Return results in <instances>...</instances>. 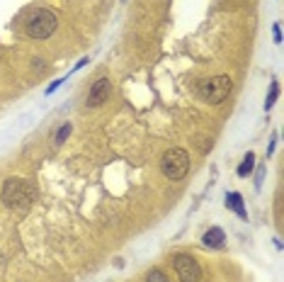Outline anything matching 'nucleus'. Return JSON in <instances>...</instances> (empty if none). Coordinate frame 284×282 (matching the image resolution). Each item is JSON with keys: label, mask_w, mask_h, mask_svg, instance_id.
I'll list each match as a JSON object with an SVG mask.
<instances>
[{"label": "nucleus", "mask_w": 284, "mask_h": 282, "mask_svg": "<svg viewBox=\"0 0 284 282\" xmlns=\"http://www.w3.org/2000/svg\"><path fill=\"white\" fill-rule=\"evenodd\" d=\"M71 129H73L71 124H64V127L58 129V134H56V144H64V141L68 139V134H71Z\"/></svg>", "instance_id": "obj_12"}, {"label": "nucleus", "mask_w": 284, "mask_h": 282, "mask_svg": "<svg viewBox=\"0 0 284 282\" xmlns=\"http://www.w3.org/2000/svg\"><path fill=\"white\" fill-rule=\"evenodd\" d=\"M275 42H277V44L282 42V32H279V25H275Z\"/></svg>", "instance_id": "obj_13"}, {"label": "nucleus", "mask_w": 284, "mask_h": 282, "mask_svg": "<svg viewBox=\"0 0 284 282\" xmlns=\"http://www.w3.org/2000/svg\"><path fill=\"white\" fill-rule=\"evenodd\" d=\"M110 93H112L110 78H100V80H95L92 88H90V93H88V107H100L102 103H107Z\"/></svg>", "instance_id": "obj_6"}, {"label": "nucleus", "mask_w": 284, "mask_h": 282, "mask_svg": "<svg viewBox=\"0 0 284 282\" xmlns=\"http://www.w3.org/2000/svg\"><path fill=\"white\" fill-rule=\"evenodd\" d=\"M226 207L233 209L236 214L243 219V221H248V212H246V205H243V197H240L238 192H231V195H226Z\"/></svg>", "instance_id": "obj_7"}, {"label": "nucleus", "mask_w": 284, "mask_h": 282, "mask_svg": "<svg viewBox=\"0 0 284 282\" xmlns=\"http://www.w3.org/2000/svg\"><path fill=\"white\" fill-rule=\"evenodd\" d=\"M253 168H255V153H250V151H248V156L243 158V163L238 166V175H240V178H246V175H250V173H253Z\"/></svg>", "instance_id": "obj_9"}, {"label": "nucleus", "mask_w": 284, "mask_h": 282, "mask_svg": "<svg viewBox=\"0 0 284 282\" xmlns=\"http://www.w3.org/2000/svg\"><path fill=\"white\" fill-rule=\"evenodd\" d=\"M277 95H279V85H277V83H272V90H270V95H267V100H265V110H270V107L275 105Z\"/></svg>", "instance_id": "obj_11"}, {"label": "nucleus", "mask_w": 284, "mask_h": 282, "mask_svg": "<svg viewBox=\"0 0 284 282\" xmlns=\"http://www.w3.org/2000/svg\"><path fill=\"white\" fill-rule=\"evenodd\" d=\"M146 282H170V280L165 277L163 270H151V273L146 275Z\"/></svg>", "instance_id": "obj_10"}, {"label": "nucleus", "mask_w": 284, "mask_h": 282, "mask_svg": "<svg viewBox=\"0 0 284 282\" xmlns=\"http://www.w3.org/2000/svg\"><path fill=\"white\" fill-rule=\"evenodd\" d=\"M224 238H226V234L221 231L219 226H214V229H209L207 234H204V246H209V248H224Z\"/></svg>", "instance_id": "obj_8"}, {"label": "nucleus", "mask_w": 284, "mask_h": 282, "mask_svg": "<svg viewBox=\"0 0 284 282\" xmlns=\"http://www.w3.org/2000/svg\"><path fill=\"white\" fill-rule=\"evenodd\" d=\"M160 170L168 180H182L190 170V156L185 149H170L163 153L160 160Z\"/></svg>", "instance_id": "obj_2"}, {"label": "nucleus", "mask_w": 284, "mask_h": 282, "mask_svg": "<svg viewBox=\"0 0 284 282\" xmlns=\"http://www.w3.org/2000/svg\"><path fill=\"white\" fill-rule=\"evenodd\" d=\"M3 202L15 214H27L29 205H32V192L25 185V180H19V178L5 180V185H3Z\"/></svg>", "instance_id": "obj_1"}, {"label": "nucleus", "mask_w": 284, "mask_h": 282, "mask_svg": "<svg viewBox=\"0 0 284 282\" xmlns=\"http://www.w3.org/2000/svg\"><path fill=\"white\" fill-rule=\"evenodd\" d=\"M231 85L233 83H231L229 75H216V78L202 80V83H199V97H204V100L211 105H219L229 97Z\"/></svg>", "instance_id": "obj_4"}, {"label": "nucleus", "mask_w": 284, "mask_h": 282, "mask_svg": "<svg viewBox=\"0 0 284 282\" xmlns=\"http://www.w3.org/2000/svg\"><path fill=\"white\" fill-rule=\"evenodd\" d=\"M61 83H64V80H54V85H49V90H46V93L51 95V93H54V90H56V88H58Z\"/></svg>", "instance_id": "obj_14"}, {"label": "nucleus", "mask_w": 284, "mask_h": 282, "mask_svg": "<svg viewBox=\"0 0 284 282\" xmlns=\"http://www.w3.org/2000/svg\"><path fill=\"white\" fill-rule=\"evenodd\" d=\"M56 25H58V19H56L54 12L34 10L27 17V34L32 39H49L56 32Z\"/></svg>", "instance_id": "obj_3"}, {"label": "nucleus", "mask_w": 284, "mask_h": 282, "mask_svg": "<svg viewBox=\"0 0 284 282\" xmlns=\"http://www.w3.org/2000/svg\"><path fill=\"white\" fill-rule=\"evenodd\" d=\"M175 273H177V277L182 282H199L202 280V268H199V263L187 253L175 255Z\"/></svg>", "instance_id": "obj_5"}]
</instances>
